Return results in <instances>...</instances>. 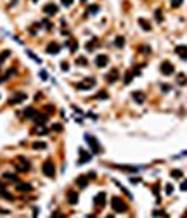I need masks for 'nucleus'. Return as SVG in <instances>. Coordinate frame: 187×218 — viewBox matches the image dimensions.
<instances>
[{
  "label": "nucleus",
  "instance_id": "11",
  "mask_svg": "<svg viewBox=\"0 0 187 218\" xmlns=\"http://www.w3.org/2000/svg\"><path fill=\"white\" fill-rule=\"evenodd\" d=\"M118 78H120L118 69H111L109 73L106 75V81H108V83H114V81H118Z\"/></svg>",
  "mask_w": 187,
  "mask_h": 218
},
{
  "label": "nucleus",
  "instance_id": "47",
  "mask_svg": "<svg viewBox=\"0 0 187 218\" xmlns=\"http://www.w3.org/2000/svg\"><path fill=\"white\" fill-rule=\"evenodd\" d=\"M61 69L62 71H68L69 69V64L68 63H61Z\"/></svg>",
  "mask_w": 187,
  "mask_h": 218
},
{
  "label": "nucleus",
  "instance_id": "29",
  "mask_svg": "<svg viewBox=\"0 0 187 218\" xmlns=\"http://www.w3.org/2000/svg\"><path fill=\"white\" fill-rule=\"evenodd\" d=\"M114 183H116L118 187L121 189V192H123V194H125V196H126V197H128V199H132V194H130V192H128V190H126V189H125V187H123V185H121V183H120V182H116V180H114Z\"/></svg>",
  "mask_w": 187,
  "mask_h": 218
},
{
  "label": "nucleus",
  "instance_id": "1",
  "mask_svg": "<svg viewBox=\"0 0 187 218\" xmlns=\"http://www.w3.org/2000/svg\"><path fill=\"white\" fill-rule=\"evenodd\" d=\"M14 168H16L17 173H26V171H30V168H31V163L28 161L24 156H17V158L14 159Z\"/></svg>",
  "mask_w": 187,
  "mask_h": 218
},
{
  "label": "nucleus",
  "instance_id": "19",
  "mask_svg": "<svg viewBox=\"0 0 187 218\" xmlns=\"http://www.w3.org/2000/svg\"><path fill=\"white\" fill-rule=\"evenodd\" d=\"M68 203L69 204H76L78 203V194H76L75 190H69L68 192Z\"/></svg>",
  "mask_w": 187,
  "mask_h": 218
},
{
  "label": "nucleus",
  "instance_id": "32",
  "mask_svg": "<svg viewBox=\"0 0 187 218\" xmlns=\"http://www.w3.org/2000/svg\"><path fill=\"white\" fill-rule=\"evenodd\" d=\"M0 196H2V197H5L7 201H14V197L11 196V194H9L7 190H0Z\"/></svg>",
  "mask_w": 187,
  "mask_h": 218
},
{
  "label": "nucleus",
  "instance_id": "27",
  "mask_svg": "<svg viewBox=\"0 0 187 218\" xmlns=\"http://www.w3.org/2000/svg\"><path fill=\"white\" fill-rule=\"evenodd\" d=\"M177 83H179V85H185L187 83V76H185V75H182V73L177 75Z\"/></svg>",
  "mask_w": 187,
  "mask_h": 218
},
{
  "label": "nucleus",
  "instance_id": "53",
  "mask_svg": "<svg viewBox=\"0 0 187 218\" xmlns=\"http://www.w3.org/2000/svg\"><path fill=\"white\" fill-rule=\"evenodd\" d=\"M82 2H85V0H82Z\"/></svg>",
  "mask_w": 187,
  "mask_h": 218
},
{
  "label": "nucleus",
  "instance_id": "38",
  "mask_svg": "<svg viewBox=\"0 0 187 218\" xmlns=\"http://www.w3.org/2000/svg\"><path fill=\"white\" fill-rule=\"evenodd\" d=\"M165 192H166V194H172V192H173V185H172V183H166Z\"/></svg>",
  "mask_w": 187,
  "mask_h": 218
},
{
  "label": "nucleus",
  "instance_id": "43",
  "mask_svg": "<svg viewBox=\"0 0 187 218\" xmlns=\"http://www.w3.org/2000/svg\"><path fill=\"white\" fill-rule=\"evenodd\" d=\"M108 97V92H99L97 94V99H106Z\"/></svg>",
  "mask_w": 187,
  "mask_h": 218
},
{
  "label": "nucleus",
  "instance_id": "22",
  "mask_svg": "<svg viewBox=\"0 0 187 218\" xmlns=\"http://www.w3.org/2000/svg\"><path fill=\"white\" fill-rule=\"evenodd\" d=\"M139 24H140V28L145 29V31H149V29H151V23H147L144 17H140V19H139Z\"/></svg>",
  "mask_w": 187,
  "mask_h": 218
},
{
  "label": "nucleus",
  "instance_id": "31",
  "mask_svg": "<svg viewBox=\"0 0 187 218\" xmlns=\"http://www.w3.org/2000/svg\"><path fill=\"white\" fill-rule=\"evenodd\" d=\"M26 54H28V56H30V57H31V59H33L35 63H38V64L42 63V59H40V57H38V56H35V54H33V52H31V50H28Z\"/></svg>",
  "mask_w": 187,
  "mask_h": 218
},
{
  "label": "nucleus",
  "instance_id": "46",
  "mask_svg": "<svg viewBox=\"0 0 187 218\" xmlns=\"http://www.w3.org/2000/svg\"><path fill=\"white\" fill-rule=\"evenodd\" d=\"M152 192L156 194V197H158V201H159V187L156 185V187H152Z\"/></svg>",
  "mask_w": 187,
  "mask_h": 218
},
{
  "label": "nucleus",
  "instance_id": "28",
  "mask_svg": "<svg viewBox=\"0 0 187 218\" xmlns=\"http://www.w3.org/2000/svg\"><path fill=\"white\" fill-rule=\"evenodd\" d=\"M114 45H116L118 49H121V47L125 45V38H123V36H116V40H114Z\"/></svg>",
  "mask_w": 187,
  "mask_h": 218
},
{
  "label": "nucleus",
  "instance_id": "7",
  "mask_svg": "<svg viewBox=\"0 0 187 218\" xmlns=\"http://www.w3.org/2000/svg\"><path fill=\"white\" fill-rule=\"evenodd\" d=\"M23 100H26V94L24 92H16L12 97H9V104L14 106V104H19Z\"/></svg>",
  "mask_w": 187,
  "mask_h": 218
},
{
  "label": "nucleus",
  "instance_id": "15",
  "mask_svg": "<svg viewBox=\"0 0 187 218\" xmlns=\"http://www.w3.org/2000/svg\"><path fill=\"white\" fill-rule=\"evenodd\" d=\"M45 50H47V54L55 56V54H59V52H61V45H57V43H48Z\"/></svg>",
  "mask_w": 187,
  "mask_h": 218
},
{
  "label": "nucleus",
  "instance_id": "36",
  "mask_svg": "<svg viewBox=\"0 0 187 218\" xmlns=\"http://www.w3.org/2000/svg\"><path fill=\"white\" fill-rule=\"evenodd\" d=\"M135 76V75H133V71H130V73H126V76H125V83H130L132 81V78Z\"/></svg>",
  "mask_w": 187,
  "mask_h": 218
},
{
  "label": "nucleus",
  "instance_id": "23",
  "mask_svg": "<svg viewBox=\"0 0 187 218\" xmlns=\"http://www.w3.org/2000/svg\"><path fill=\"white\" fill-rule=\"evenodd\" d=\"M97 45H99V42H97V38H94V40H90V42L87 43V50L92 52L94 49H97Z\"/></svg>",
  "mask_w": 187,
  "mask_h": 218
},
{
  "label": "nucleus",
  "instance_id": "48",
  "mask_svg": "<svg viewBox=\"0 0 187 218\" xmlns=\"http://www.w3.org/2000/svg\"><path fill=\"white\" fill-rule=\"evenodd\" d=\"M61 2L64 4V5H66V7H69V5L73 4V0H61Z\"/></svg>",
  "mask_w": 187,
  "mask_h": 218
},
{
  "label": "nucleus",
  "instance_id": "51",
  "mask_svg": "<svg viewBox=\"0 0 187 218\" xmlns=\"http://www.w3.org/2000/svg\"><path fill=\"white\" fill-rule=\"evenodd\" d=\"M0 215H9V211L7 210H0Z\"/></svg>",
  "mask_w": 187,
  "mask_h": 218
},
{
  "label": "nucleus",
  "instance_id": "9",
  "mask_svg": "<svg viewBox=\"0 0 187 218\" xmlns=\"http://www.w3.org/2000/svg\"><path fill=\"white\" fill-rule=\"evenodd\" d=\"M47 120H48V116L47 114H43V113H35V116H33V121L36 123V125H45L47 123Z\"/></svg>",
  "mask_w": 187,
  "mask_h": 218
},
{
  "label": "nucleus",
  "instance_id": "34",
  "mask_svg": "<svg viewBox=\"0 0 187 218\" xmlns=\"http://www.w3.org/2000/svg\"><path fill=\"white\" fill-rule=\"evenodd\" d=\"M154 16H156V21H158V23L163 21V14H161V9H158V11L154 12Z\"/></svg>",
  "mask_w": 187,
  "mask_h": 218
},
{
  "label": "nucleus",
  "instance_id": "13",
  "mask_svg": "<svg viewBox=\"0 0 187 218\" xmlns=\"http://www.w3.org/2000/svg\"><path fill=\"white\" fill-rule=\"evenodd\" d=\"M108 56H104V54H101V56H97L95 57V66L97 68H106L108 66Z\"/></svg>",
  "mask_w": 187,
  "mask_h": 218
},
{
  "label": "nucleus",
  "instance_id": "4",
  "mask_svg": "<svg viewBox=\"0 0 187 218\" xmlns=\"http://www.w3.org/2000/svg\"><path fill=\"white\" fill-rule=\"evenodd\" d=\"M85 140L89 142V146H90V149L94 151V154H99V152H102V147L99 146V140H97L95 137H92V135H85Z\"/></svg>",
  "mask_w": 187,
  "mask_h": 218
},
{
  "label": "nucleus",
  "instance_id": "37",
  "mask_svg": "<svg viewBox=\"0 0 187 218\" xmlns=\"http://www.w3.org/2000/svg\"><path fill=\"white\" fill-rule=\"evenodd\" d=\"M172 177H173V178H182V171H180V170H173Z\"/></svg>",
  "mask_w": 187,
  "mask_h": 218
},
{
  "label": "nucleus",
  "instance_id": "33",
  "mask_svg": "<svg viewBox=\"0 0 187 218\" xmlns=\"http://www.w3.org/2000/svg\"><path fill=\"white\" fill-rule=\"evenodd\" d=\"M116 168H120V170H126V171H137V166H125V164H123V166H116Z\"/></svg>",
  "mask_w": 187,
  "mask_h": 218
},
{
  "label": "nucleus",
  "instance_id": "3",
  "mask_svg": "<svg viewBox=\"0 0 187 218\" xmlns=\"http://www.w3.org/2000/svg\"><path fill=\"white\" fill-rule=\"evenodd\" d=\"M42 171H43V175L48 177V178H54L55 177V166L54 163L50 161V159H47V161L43 163V166H42Z\"/></svg>",
  "mask_w": 187,
  "mask_h": 218
},
{
  "label": "nucleus",
  "instance_id": "6",
  "mask_svg": "<svg viewBox=\"0 0 187 218\" xmlns=\"http://www.w3.org/2000/svg\"><path fill=\"white\" fill-rule=\"evenodd\" d=\"M78 156H80V158H78V164H85V163H89L90 159H92V154H90V152H87V151H85V149H78Z\"/></svg>",
  "mask_w": 187,
  "mask_h": 218
},
{
  "label": "nucleus",
  "instance_id": "26",
  "mask_svg": "<svg viewBox=\"0 0 187 218\" xmlns=\"http://www.w3.org/2000/svg\"><path fill=\"white\" fill-rule=\"evenodd\" d=\"M66 45L69 47V50H71V52H75V50L78 49V43H76V40H68V43H66Z\"/></svg>",
  "mask_w": 187,
  "mask_h": 218
},
{
  "label": "nucleus",
  "instance_id": "52",
  "mask_svg": "<svg viewBox=\"0 0 187 218\" xmlns=\"http://www.w3.org/2000/svg\"><path fill=\"white\" fill-rule=\"evenodd\" d=\"M33 2H38V0H33Z\"/></svg>",
  "mask_w": 187,
  "mask_h": 218
},
{
  "label": "nucleus",
  "instance_id": "10",
  "mask_svg": "<svg viewBox=\"0 0 187 218\" xmlns=\"http://www.w3.org/2000/svg\"><path fill=\"white\" fill-rule=\"evenodd\" d=\"M94 204H95L97 208H104V204H106V194H104V192H99V194L94 197Z\"/></svg>",
  "mask_w": 187,
  "mask_h": 218
},
{
  "label": "nucleus",
  "instance_id": "12",
  "mask_svg": "<svg viewBox=\"0 0 187 218\" xmlns=\"http://www.w3.org/2000/svg\"><path fill=\"white\" fill-rule=\"evenodd\" d=\"M57 5L55 4H47V5H43V12L47 16H54V14H57Z\"/></svg>",
  "mask_w": 187,
  "mask_h": 218
},
{
  "label": "nucleus",
  "instance_id": "21",
  "mask_svg": "<svg viewBox=\"0 0 187 218\" xmlns=\"http://www.w3.org/2000/svg\"><path fill=\"white\" fill-rule=\"evenodd\" d=\"M35 113H36V109H33V107H26L23 114H24V118H28V120H33Z\"/></svg>",
  "mask_w": 187,
  "mask_h": 218
},
{
  "label": "nucleus",
  "instance_id": "40",
  "mask_svg": "<svg viewBox=\"0 0 187 218\" xmlns=\"http://www.w3.org/2000/svg\"><path fill=\"white\" fill-rule=\"evenodd\" d=\"M184 0H172V7H180Z\"/></svg>",
  "mask_w": 187,
  "mask_h": 218
},
{
  "label": "nucleus",
  "instance_id": "24",
  "mask_svg": "<svg viewBox=\"0 0 187 218\" xmlns=\"http://www.w3.org/2000/svg\"><path fill=\"white\" fill-rule=\"evenodd\" d=\"M47 132L48 130L43 127V125H36V128H35V134H38V135H45Z\"/></svg>",
  "mask_w": 187,
  "mask_h": 218
},
{
  "label": "nucleus",
  "instance_id": "8",
  "mask_svg": "<svg viewBox=\"0 0 187 218\" xmlns=\"http://www.w3.org/2000/svg\"><path fill=\"white\" fill-rule=\"evenodd\" d=\"M173 71H175L173 64L170 63V61H163V64H161V73H163L165 76H170V75H173Z\"/></svg>",
  "mask_w": 187,
  "mask_h": 218
},
{
  "label": "nucleus",
  "instance_id": "44",
  "mask_svg": "<svg viewBox=\"0 0 187 218\" xmlns=\"http://www.w3.org/2000/svg\"><path fill=\"white\" fill-rule=\"evenodd\" d=\"M140 52H144V54H149V52H151V49H147V45H142V47H140Z\"/></svg>",
  "mask_w": 187,
  "mask_h": 218
},
{
  "label": "nucleus",
  "instance_id": "14",
  "mask_svg": "<svg viewBox=\"0 0 187 218\" xmlns=\"http://www.w3.org/2000/svg\"><path fill=\"white\" fill-rule=\"evenodd\" d=\"M89 175H82V177H78V178H76V185H78V187H80V189H85V187H87V185H89Z\"/></svg>",
  "mask_w": 187,
  "mask_h": 218
},
{
  "label": "nucleus",
  "instance_id": "20",
  "mask_svg": "<svg viewBox=\"0 0 187 218\" xmlns=\"http://www.w3.org/2000/svg\"><path fill=\"white\" fill-rule=\"evenodd\" d=\"M16 189L19 190V192H30V190L33 189V187H31L30 183H19V182H17V185H16Z\"/></svg>",
  "mask_w": 187,
  "mask_h": 218
},
{
  "label": "nucleus",
  "instance_id": "30",
  "mask_svg": "<svg viewBox=\"0 0 187 218\" xmlns=\"http://www.w3.org/2000/svg\"><path fill=\"white\" fill-rule=\"evenodd\" d=\"M4 178L5 180H11V182H17V177L14 175V173H4Z\"/></svg>",
  "mask_w": 187,
  "mask_h": 218
},
{
  "label": "nucleus",
  "instance_id": "17",
  "mask_svg": "<svg viewBox=\"0 0 187 218\" xmlns=\"http://www.w3.org/2000/svg\"><path fill=\"white\" fill-rule=\"evenodd\" d=\"M132 99H133L137 104H144V102H145L144 92H133V94H132Z\"/></svg>",
  "mask_w": 187,
  "mask_h": 218
},
{
  "label": "nucleus",
  "instance_id": "2",
  "mask_svg": "<svg viewBox=\"0 0 187 218\" xmlns=\"http://www.w3.org/2000/svg\"><path fill=\"white\" fill-rule=\"evenodd\" d=\"M111 208L116 211V213H123V211L128 210L126 203H125L123 199H120V197H113V199H111Z\"/></svg>",
  "mask_w": 187,
  "mask_h": 218
},
{
  "label": "nucleus",
  "instance_id": "39",
  "mask_svg": "<svg viewBox=\"0 0 187 218\" xmlns=\"http://www.w3.org/2000/svg\"><path fill=\"white\" fill-rule=\"evenodd\" d=\"M89 12H90V14H97V12H99V7H97V5H90Z\"/></svg>",
  "mask_w": 187,
  "mask_h": 218
},
{
  "label": "nucleus",
  "instance_id": "18",
  "mask_svg": "<svg viewBox=\"0 0 187 218\" xmlns=\"http://www.w3.org/2000/svg\"><path fill=\"white\" fill-rule=\"evenodd\" d=\"M14 75H16V68H11V69H7V73L4 75V76H0V83L2 81H7L9 78H12Z\"/></svg>",
  "mask_w": 187,
  "mask_h": 218
},
{
  "label": "nucleus",
  "instance_id": "35",
  "mask_svg": "<svg viewBox=\"0 0 187 218\" xmlns=\"http://www.w3.org/2000/svg\"><path fill=\"white\" fill-rule=\"evenodd\" d=\"M76 64H78V66H87V59H85V57H78V59H76Z\"/></svg>",
  "mask_w": 187,
  "mask_h": 218
},
{
  "label": "nucleus",
  "instance_id": "5",
  "mask_svg": "<svg viewBox=\"0 0 187 218\" xmlns=\"http://www.w3.org/2000/svg\"><path fill=\"white\" fill-rule=\"evenodd\" d=\"M94 85H95V78L89 76V78H85L83 81H80V83L76 85V88H78V90H90V88H94Z\"/></svg>",
  "mask_w": 187,
  "mask_h": 218
},
{
  "label": "nucleus",
  "instance_id": "45",
  "mask_svg": "<svg viewBox=\"0 0 187 218\" xmlns=\"http://www.w3.org/2000/svg\"><path fill=\"white\" fill-rule=\"evenodd\" d=\"M40 78H42V80H47L48 73H47V71H40Z\"/></svg>",
  "mask_w": 187,
  "mask_h": 218
},
{
  "label": "nucleus",
  "instance_id": "25",
  "mask_svg": "<svg viewBox=\"0 0 187 218\" xmlns=\"http://www.w3.org/2000/svg\"><path fill=\"white\" fill-rule=\"evenodd\" d=\"M33 149L35 151H43V149H47V144H45V142H35Z\"/></svg>",
  "mask_w": 187,
  "mask_h": 218
},
{
  "label": "nucleus",
  "instance_id": "16",
  "mask_svg": "<svg viewBox=\"0 0 187 218\" xmlns=\"http://www.w3.org/2000/svg\"><path fill=\"white\" fill-rule=\"evenodd\" d=\"M175 52H177V56H180L184 61H187V47L185 45H177V47H175Z\"/></svg>",
  "mask_w": 187,
  "mask_h": 218
},
{
  "label": "nucleus",
  "instance_id": "49",
  "mask_svg": "<svg viewBox=\"0 0 187 218\" xmlns=\"http://www.w3.org/2000/svg\"><path fill=\"white\" fill-rule=\"evenodd\" d=\"M180 189H182V190H187V180H184V182H182V185H180Z\"/></svg>",
  "mask_w": 187,
  "mask_h": 218
},
{
  "label": "nucleus",
  "instance_id": "50",
  "mask_svg": "<svg viewBox=\"0 0 187 218\" xmlns=\"http://www.w3.org/2000/svg\"><path fill=\"white\" fill-rule=\"evenodd\" d=\"M161 90H163V92H168V90H170V85H161Z\"/></svg>",
  "mask_w": 187,
  "mask_h": 218
},
{
  "label": "nucleus",
  "instance_id": "41",
  "mask_svg": "<svg viewBox=\"0 0 187 218\" xmlns=\"http://www.w3.org/2000/svg\"><path fill=\"white\" fill-rule=\"evenodd\" d=\"M52 130H54V132H61V130H62V125L55 123V125H52Z\"/></svg>",
  "mask_w": 187,
  "mask_h": 218
},
{
  "label": "nucleus",
  "instance_id": "42",
  "mask_svg": "<svg viewBox=\"0 0 187 218\" xmlns=\"http://www.w3.org/2000/svg\"><path fill=\"white\" fill-rule=\"evenodd\" d=\"M152 216H166V213H165V211H154V213H152Z\"/></svg>",
  "mask_w": 187,
  "mask_h": 218
}]
</instances>
